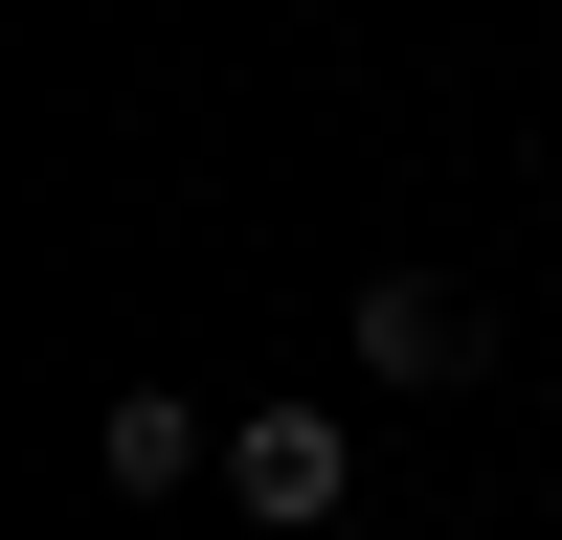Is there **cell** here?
Wrapping results in <instances>:
<instances>
[{
    "label": "cell",
    "mask_w": 562,
    "mask_h": 540,
    "mask_svg": "<svg viewBox=\"0 0 562 540\" xmlns=\"http://www.w3.org/2000/svg\"><path fill=\"white\" fill-rule=\"evenodd\" d=\"M225 495H248L270 540H315L360 495V428H315V405H225Z\"/></svg>",
    "instance_id": "cell-1"
},
{
    "label": "cell",
    "mask_w": 562,
    "mask_h": 540,
    "mask_svg": "<svg viewBox=\"0 0 562 540\" xmlns=\"http://www.w3.org/2000/svg\"><path fill=\"white\" fill-rule=\"evenodd\" d=\"M360 360H383V383H473V360H495V315L450 293V270H383V293H360Z\"/></svg>",
    "instance_id": "cell-2"
},
{
    "label": "cell",
    "mask_w": 562,
    "mask_h": 540,
    "mask_svg": "<svg viewBox=\"0 0 562 540\" xmlns=\"http://www.w3.org/2000/svg\"><path fill=\"white\" fill-rule=\"evenodd\" d=\"M90 473H113V495H180V473H225V405H180V383H113Z\"/></svg>",
    "instance_id": "cell-3"
}]
</instances>
